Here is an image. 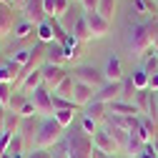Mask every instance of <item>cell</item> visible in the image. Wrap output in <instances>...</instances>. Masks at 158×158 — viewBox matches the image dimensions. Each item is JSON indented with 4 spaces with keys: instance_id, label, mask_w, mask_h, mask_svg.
Returning <instances> with one entry per match:
<instances>
[{
    "instance_id": "cell-1",
    "label": "cell",
    "mask_w": 158,
    "mask_h": 158,
    "mask_svg": "<svg viewBox=\"0 0 158 158\" xmlns=\"http://www.w3.org/2000/svg\"><path fill=\"white\" fill-rule=\"evenodd\" d=\"M63 135H65V128L55 121L53 115H45L40 118V126H38V135H35V148H55L58 143L63 141Z\"/></svg>"
},
{
    "instance_id": "cell-3",
    "label": "cell",
    "mask_w": 158,
    "mask_h": 158,
    "mask_svg": "<svg viewBox=\"0 0 158 158\" xmlns=\"http://www.w3.org/2000/svg\"><path fill=\"white\" fill-rule=\"evenodd\" d=\"M70 75H73V81L85 83V85H90V88H95V90H101V88L108 83L106 75H103V70L95 68V65H73Z\"/></svg>"
},
{
    "instance_id": "cell-11",
    "label": "cell",
    "mask_w": 158,
    "mask_h": 158,
    "mask_svg": "<svg viewBox=\"0 0 158 158\" xmlns=\"http://www.w3.org/2000/svg\"><path fill=\"white\" fill-rule=\"evenodd\" d=\"M95 88H90V85H85V83H78L75 81V88H73V103L78 106V108H88L93 101H95Z\"/></svg>"
},
{
    "instance_id": "cell-18",
    "label": "cell",
    "mask_w": 158,
    "mask_h": 158,
    "mask_svg": "<svg viewBox=\"0 0 158 158\" xmlns=\"http://www.w3.org/2000/svg\"><path fill=\"white\" fill-rule=\"evenodd\" d=\"M43 5H45V15L48 18H60V15H65V10L73 3L70 0H43Z\"/></svg>"
},
{
    "instance_id": "cell-15",
    "label": "cell",
    "mask_w": 158,
    "mask_h": 158,
    "mask_svg": "<svg viewBox=\"0 0 158 158\" xmlns=\"http://www.w3.org/2000/svg\"><path fill=\"white\" fill-rule=\"evenodd\" d=\"M45 63L48 65H65L68 60H65V48L60 45V43H48L45 45Z\"/></svg>"
},
{
    "instance_id": "cell-38",
    "label": "cell",
    "mask_w": 158,
    "mask_h": 158,
    "mask_svg": "<svg viewBox=\"0 0 158 158\" xmlns=\"http://www.w3.org/2000/svg\"><path fill=\"white\" fill-rule=\"evenodd\" d=\"M90 158H118V156H108V153H103V151H98V148L93 146V153H90Z\"/></svg>"
},
{
    "instance_id": "cell-16",
    "label": "cell",
    "mask_w": 158,
    "mask_h": 158,
    "mask_svg": "<svg viewBox=\"0 0 158 158\" xmlns=\"http://www.w3.org/2000/svg\"><path fill=\"white\" fill-rule=\"evenodd\" d=\"M81 18H83V8L70 5V8L65 10V15H60V18H58V23L63 25V30H65V33H70V30H73V25L81 20Z\"/></svg>"
},
{
    "instance_id": "cell-12",
    "label": "cell",
    "mask_w": 158,
    "mask_h": 158,
    "mask_svg": "<svg viewBox=\"0 0 158 158\" xmlns=\"http://www.w3.org/2000/svg\"><path fill=\"white\" fill-rule=\"evenodd\" d=\"M121 93H123V81H121V83H106L101 90L95 93V101L110 106L113 101H121Z\"/></svg>"
},
{
    "instance_id": "cell-4",
    "label": "cell",
    "mask_w": 158,
    "mask_h": 158,
    "mask_svg": "<svg viewBox=\"0 0 158 158\" xmlns=\"http://www.w3.org/2000/svg\"><path fill=\"white\" fill-rule=\"evenodd\" d=\"M20 18H23L20 10H15L8 3H0V40H5V38L13 35V28L18 25Z\"/></svg>"
},
{
    "instance_id": "cell-7",
    "label": "cell",
    "mask_w": 158,
    "mask_h": 158,
    "mask_svg": "<svg viewBox=\"0 0 158 158\" xmlns=\"http://www.w3.org/2000/svg\"><path fill=\"white\" fill-rule=\"evenodd\" d=\"M106 126H115V128H123L128 133L141 128V115H115V113H108L106 115Z\"/></svg>"
},
{
    "instance_id": "cell-5",
    "label": "cell",
    "mask_w": 158,
    "mask_h": 158,
    "mask_svg": "<svg viewBox=\"0 0 158 158\" xmlns=\"http://www.w3.org/2000/svg\"><path fill=\"white\" fill-rule=\"evenodd\" d=\"M30 101L35 106V110L40 113L43 118L45 115H53V90L43 83V85H38L33 93H30Z\"/></svg>"
},
{
    "instance_id": "cell-6",
    "label": "cell",
    "mask_w": 158,
    "mask_h": 158,
    "mask_svg": "<svg viewBox=\"0 0 158 158\" xmlns=\"http://www.w3.org/2000/svg\"><path fill=\"white\" fill-rule=\"evenodd\" d=\"M93 146L98 151L108 153V156H118V153H121V148H118V143L113 141V135H110V131L106 126H98V131L93 133Z\"/></svg>"
},
{
    "instance_id": "cell-10",
    "label": "cell",
    "mask_w": 158,
    "mask_h": 158,
    "mask_svg": "<svg viewBox=\"0 0 158 158\" xmlns=\"http://www.w3.org/2000/svg\"><path fill=\"white\" fill-rule=\"evenodd\" d=\"M20 15L25 18V20H30L33 25H38V23H43L45 20V5H43V0H28L25 3V8L20 10Z\"/></svg>"
},
{
    "instance_id": "cell-36",
    "label": "cell",
    "mask_w": 158,
    "mask_h": 158,
    "mask_svg": "<svg viewBox=\"0 0 158 158\" xmlns=\"http://www.w3.org/2000/svg\"><path fill=\"white\" fill-rule=\"evenodd\" d=\"M135 158H158V153L153 151V146H151V143H146V146L141 148V153H138Z\"/></svg>"
},
{
    "instance_id": "cell-17",
    "label": "cell",
    "mask_w": 158,
    "mask_h": 158,
    "mask_svg": "<svg viewBox=\"0 0 158 158\" xmlns=\"http://www.w3.org/2000/svg\"><path fill=\"white\" fill-rule=\"evenodd\" d=\"M53 20H55V18H45L43 23H38V25H35V35H38V40H40V43H45V45L55 40V30H53Z\"/></svg>"
},
{
    "instance_id": "cell-27",
    "label": "cell",
    "mask_w": 158,
    "mask_h": 158,
    "mask_svg": "<svg viewBox=\"0 0 158 158\" xmlns=\"http://www.w3.org/2000/svg\"><path fill=\"white\" fill-rule=\"evenodd\" d=\"M28 101H30V95H25V93H20V90H15V93H13V98H10V103H8V110L20 113V110L28 106Z\"/></svg>"
},
{
    "instance_id": "cell-37",
    "label": "cell",
    "mask_w": 158,
    "mask_h": 158,
    "mask_svg": "<svg viewBox=\"0 0 158 158\" xmlns=\"http://www.w3.org/2000/svg\"><path fill=\"white\" fill-rule=\"evenodd\" d=\"M98 3H101V0H81V8L85 13H93V10H98Z\"/></svg>"
},
{
    "instance_id": "cell-45",
    "label": "cell",
    "mask_w": 158,
    "mask_h": 158,
    "mask_svg": "<svg viewBox=\"0 0 158 158\" xmlns=\"http://www.w3.org/2000/svg\"><path fill=\"white\" fill-rule=\"evenodd\" d=\"M153 3H156V8H158V0H153Z\"/></svg>"
},
{
    "instance_id": "cell-30",
    "label": "cell",
    "mask_w": 158,
    "mask_h": 158,
    "mask_svg": "<svg viewBox=\"0 0 158 158\" xmlns=\"http://www.w3.org/2000/svg\"><path fill=\"white\" fill-rule=\"evenodd\" d=\"M95 13H98V15H103L108 23H113V18H115V0H101Z\"/></svg>"
},
{
    "instance_id": "cell-40",
    "label": "cell",
    "mask_w": 158,
    "mask_h": 158,
    "mask_svg": "<svg viewBox=\"0 0 158 158\" xmlns=\"http://www.w3.org/2000/svg\"><path fill=\"white\" fill-rule=\"evenodd\" d=\"M10 3H13V8H15V10H23L28 0H10Z\"/></svg>"
},
{
    "instance_id": "cell-28",
    "label": "cell",
    "mask_w": 158,
    "mask_h": 158,
    "mask_svg": "<svg viewBox=\"0 0 158 158\" xmlns=\"http://www.w3.org/2000/svg\"><path fill=\"white\" fill-rule=\"evenodd\" d=\"M53 118L58 123H60L63 128H70L73 123H75V108H65V110H55L53 113Z\"/></svg>"
},
{
    "instance_id": "cell-26",
    "label": "cell",
    "mask_w": 158,
    "mask_h": 158,
    "mask_svg": "<svg viewBox=\"0 0 158 158\" xmlns=\"http://www.w3.org/2000/svg\"><path fill=\"white\" fill-rule=\"evenodd\" d=\"M81 43H88V40H93V33H90V28H88V23H85V18H81L75 25H73V30H70Z\"/></svg>"
},
{
    "instance_id": "cell-23",
    "label": "cell",
    "mask_w": 158,
    "mask_h": 158,
    "mask_svg": "<svg viewBox=\"0 0 158 158\" xmlns=\"http://www.w3.org/2000/svg\"><path fill=\"white\" fill-rule=\"evenodd\" d=\"M103 126H106V123H103ZM106 128L110 131V135H113V141L118 143L121 153H126V151H128V141H131V133L123 131V128H115V126H106Z\"/></svg>"
},
{
    "instance_id": "cell-20",
    "label": "cell",
    "mask_w": 158,
    "mask_h": 158,
    "mask_svg": "<svg viewBox=\"0 0 158 158\" xmlns=\"http://www.w3.org/2000/svg\"><path fill=\"white\" fill-rule=\"evenodd\" d=\"M108 113H115V115H141L135 103H128V101H113L108 106Z\"/></svg>"
},
{
    "instance_id": "cell-19",
    "label": "cell",
    "mask_w": 158,
    "mask_h": 158,
    "mask_svg": "<svg viewBox=\"0 0 158 158\" xmlns=\"http://www.w3.org/2000/svg\"><path fill=\"white\" fill-rule=\"evenodd\" d=\"M38 85H43V68H38V70H33L28 78H25V81L20 83V85H18V90H20V93H25V95H30Z\"/></svg>"
},
{
    "instance_id": "cell-21",
    "label": "cell",
    "mask_w": 158,
    "mask_h": 158,
    "mask_svg": "<svg viewBox=\"0 0 158 158\" xmlns=\"http://www.w3.org/2000/svg\"><path fill=\"white\" fill-rule=\"evenodd\" d=\"M141 68H143L148 75H156V73H158V50H156V48H148V50L141 55Z\"/></svg>"
},
{
    "instance_id": "cell-44",
    "label": "cell",
    "mask_w": 158,
    "mask_h": 158,
    "mask_svg": "<svg viewBox=\"0 0 158 158\" xmlns=\"http://www.w3.org/2000/svg\"><path fill=\"white\" fill-rule=\"evenodd\" d=\"M0 158H10V156H8V153H0Z\"/></svg>"
},
{
    "instance_id": "cell-43",
    "label": "cell",
    "mask_w": 158,
    "mask_h": 158,
    "mask_svg": "<svg viewBox=\"0 0 158 158\" xmlns=\"http://www.w3.org/2000/svg\"><path fill=\"white\" fill-rule=\"evenodd\" d=\"M153 48H156V50H158V35H156V38H153Z\"/></svg>"
},
{
    "instance_id": "cell-41",
    "label": "cell",
    "mask_w": 158,
    "mask_h": 158,
    "mask_svg": "<svg viewBox=\"0 0 158 158\" xmlns=\"http://www.w3.org/2000/svg\"><path fill=\"white\" fill-rule=\"evenodd\" d=\"M151 146H153V151L158 153V138H153V143H151Z\"/></svg>"
},
{
    "instance_id": "cell-25",
    "label": "cell",
    "mask_w": 158,
    "mask_h": 158,
    "mask_svg": "<svg viewBox=\"0 0 158 158\" xmlns=\"http://www.w3.org/2000/svg\"><path fill=\"white\" fill-rule=\"evenodd\" d=\"M73 88H75V81H73V75H70V70H68V75L63 78V83L58 85L55 90H53V95H58V98H68V101H73Z\"/></svg>"
},
{
    "instance_id": "cell-31",
    "label": "cell",
    "mask_w": 158,
    "mask_h": 158,
    "mask_svg": "<svg viewBox=\"0 0 158 158\" xmlns=\"http://www.w3.org/2000/svg\"><path fill=\"white\" fill-rule=\"evenodd\" d=\"M18 126H20V113H13V110H8L5 113V133H18Z\"/></svg>"
},
{
    "instance_id": "cell-2",
    "label": "cell",
    "mask_w": 158,
    "mask_h": 158,
    "mask_svg": "<svg viewBox=\"0 0 158 158\" xmlns=\"http://www.w3.org/2000/svg\"><path fill=\"white\" fill-rule=\"evenodd\" d=\"M128 48L141 58L148 48H153V35H151V23H138L128 33Z\"/></svg>"
},
{
    "instance_id": "cell-22",
    "label": "cell",
    "mask_w": 158,
    "mask_h": 158,
    "mask_svg": "<svg viewBox=\"0 0 158 158\" xmlns=\"http://www.w3.org/2000/svg\"><path fill=\"white\" fill-rule=\"evenodd\" d=\"M5 153H8L10 158H25V156H28V148H25V143H23V138L18 135V133L13 135V141L8 143Z\"/></svg>"
},
{
    "instance_id": "cell-8",
    "label": "cell",
    "mask_w": 158,
    "mask_h": 158,
    "mask_svg": "<svg viewBox=\"0 0 158 158\" xmlns=\"http://www.w3.org/2000/svg\"><path fill=\"white\" fill-rule=\"evenodd\" d=\"M83 18H85V23H88L93 38H106V35L110 33V23L106 20L103 15H98L95 10H93V13H85V10H83Z\"/></svg>"
},
{
    "instance_id": "cell-35",
    "label": "cell",
    "mask_w": 158,
    "mask_h": 158,
    "mask_svg": "<svg viewBox=\"0 0 158 158\" xmlns=\"http://www.w3.org/2000/svg\"><path fill=\"white\" fill-rule=\"evenodd\" d=\"M81 128H83V131H85L88 135H93V133L98 131V123L93 121V118H88V115L83 113V118H81Z\"/></svg>"
},
{
    "instance_id": "cell-24",
    "label": "cell",
    "mask_w": 158,
    "mask_h": 158,
    "mask_svg": "<svg viewBox=\"0 0 158 158\" xmlns=\"http://www.w3.org/2000/svg\"><path fill=\"white\" fill-rule=\"evenodd\" d=\"M85 115H88V118H93L95 123H103V121H106V115H108V106H106V103L93 101V103L85 108Z\"/></svg>"
},
{
    "instance_id": "cell-32",
    "label": "cell",
    "mask_w": 158,
    "mask_h": 158,
    "mask_svg": "<svg viewBox=\"0 0 158 158\" xmlns=\"http://www.w3.org/2000/svg\"><path fill=\"white\" fill-rule=\"evenodd\" d=\"M30 50H33V48H20V50H13V55L8 58V60H13L15 65H20V68H23V65L30 60Z\"/></svg>"
},
{
    "instance_id": "cell-33",
    "label": "cell",
    "mask_w": 158,
    "mask_h": 158,
    "mask_svg": "<svg viewBox=\"0 0 158 158\" xmlns=\"http://www.w3.org/2000/svg\"><path fill=\"white\" fill-rule=\"evenodd\" d=\"M13 93H15L13 83H0V106H3V108H8V103H10Z\"/></svg>"
},
{
    "instance_id": "cell-34",
    "label": "cell",
    "mask_w": 158,
    "mask_h": 158,
    "mask_svg": "<svg viewBox=\"0 0 158 158\" xmlns=\"http://www.w3.org/2000/svg\"><path fill=\"white\" fill-rule=\"evenodd\" d=\"M60 151H63V148H60ZM55 153H58V151H53V148H48V151H43V148H33L25 158H55Z\"/></svg>"
},
{
    "instance_id": "cell-14",
    "label": "cell",
    "mask_w": 158,
    "mask_h": 158,
    "mask_svg": "<svg viewBox=\"0 0 158 158\" xmlns=\"http://www.w3.org/2000/svg\"><path fill=\"white\" fill-rule=\"evenodd\" d=\"M13 38L18 43H28V40H35V25L30 23V20H25V18H20L18 20V25L13 28Z\"/></svg>"
},
{
    "instance_id": "cell-42",
    "label": "cell",
    "mask_w": 158,
    "mask_h": 158,
    "mask_svg": "<svg viewBox=\"0 0 158 158\" xmlns=\"http://www.w3.org/2000/svg\"><path fill=\"white\" fill-rule=\"evenodd\" d=\"M5 60H8V58H5L3 53H0V68H3V65H5Z\"/></svg>"
},
{
    "instance_id": "cell-9",
    "label": "cell",
    "mask_w": 158,
    "mask_h": 158,
    "mask_svg": "<svg viewBox=\"0 0 158 158\" xmlns=\"http://www.w3.org/2000/svg\"><path fill=\"white\" fill-rule=\"evenodd\" d=\"M68 75V70H65V65H43V83L50 88V90H55L58 85L63 83V78Z\"/></svg>"
},
{
    "instance_id": "cell-39",
    "label": "cell",
    "mask_w": 158,
    "mask_h": 158,
    "mask_svg": "<svg viewBox=\"0 0 158 158\" xmlns=\"http://www.w3.org/2000/svg\"><path fill=\"white\" fill-rule=\"evenodd\" d=\"M148 90L158 93V73H156V75H151V83H148Z\"/></svg>"
},
{
    "instance_id": "cell-29",
    "label": "cell",
    "mask_w": 158,
    "mask_h": 158,
    "mask_svg": "<svg viewBox=\"0 0 158 158\" xmlns=\"http://www.w3.org/2000/svg\"><path fill=\"white\" fill-rule=\"evenodd\" d=\"M131 81H133V85H135V90H148V83H151V75L143 70V68H138V70H133V75H131Z\"/></svg>"
},
{
    "instance_id": "cell-13",
    "label": "cell",
    "mask_w": 158,
    "mask_h": 158,
    "mask_svg": "<svg viewBox=\"0 0 158 158\" xmlns=\"http://www.w3.org/2000/svg\"><path fill=\"white\" fill-rule=\"evenodd\" d=\"M103 75H106L108 83H121L123 81V63H121V58H118V55H110L108 60H106Z\"/></svg>"
}]
</instances>
